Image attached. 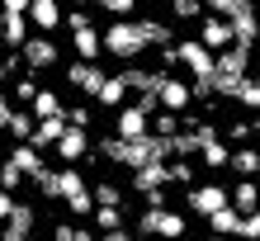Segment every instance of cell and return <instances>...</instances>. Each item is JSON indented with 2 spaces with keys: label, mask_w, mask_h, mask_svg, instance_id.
<instances>
[{
  "label": "cell",
  "mask_w": 260,
  "mask_h": 241,
  "mask_svg": "<svg viewBox=\"0 0 260 241\" xmlns=\"http://www.w3.org/2000/svg\"><path fill=\"white\" fill-rule=\"evenodd\" d=\"M199 161H204V165H213V170H222V165L232 161V147H227L222 137H208L204 147H199Z\"/></svg>",
  "instance_id": "22"
},
{
  "label": "cell",
  "mask_w": 260,
  "mask_h": 241,
  "mask_svg": "<svg viewBox=\"0 0 260 241\" xmlns=\"http://www.w3.org/2000/svg\"><path fill=\"white\" fill-rule=\"evenodd\" d=\"M52 152L62 156V165H76V161H85L90 152H95V142H90V128H67V132H62V142H57Z\"/></svg>",
  "instance_id": "10"
},
{
  "label": "cell",
  "mask_w": 260,
  "mask_h": 241,
  "mask_svg": "<svg viewBox=\"0 0 260 241\" xmlns=\"http://www.w3.org/2000/svg\"><path fill=\"white\" fill-rule=\"evenodd\" d=\"M95 227H100V232L123 227V208H95Z\"/></svg>",
  "instance_id": "30"
},
{
  "label": "cell",
  "mask_w": 260,
  "mask_h": 241,
  "mask_svg": "<svg viewBox=\"0 0 260 241\" xmlns=\"http://www.w3.org/2000/svg\"><path fill=\"white\" fill-rule=\"evenodd\" d=\"M255 5H260V0H255Z\"/></svg>",
  "instance_id": "47"
},
{
  "label": "cell",
  "mask_w": 260,
  "mask_h": 241,
  "mask_svg": "<svg viewBox=\"0 0 260 241\" xmlns=\"http://www.w3.org/2000/svg\"><path fill=\"white\" fill-rule=\"evenodd\" d=\"M241 236H246V241H260V208L241 218Z\"/></svg>",
  "instance_id": "35"
},
{
  "label": "cell",
  "mask_w": 260,
  "mask_h": 241,
  "mask_svg": "<svg viewBox=\"0 0 260 241\" xmlns=\"http://www.w3.org/2000/svg\"><path fill=\"white\" fill-rule=\"evenodd\" d=\"M34 227H38V208L19 203L10 213V222H0V241H24V236H34Z\"/></svg>",
  "instance_id": "11"
},
{
  "label": "cell",
  "mask_w": 260,
  "mask_h": 241,
  "mask_svg": "<svg viewBox=\"0 0 260 241\" xmlns=\"http://www.w3.org/2000/svg\"><path fill=\"white\" fill-rule=\"evenodd\" d=\"M67 128H71V123H67V114H57V118H38V128H34V147H57Z\"/></svg>",
  "instance_id": "17"
},
{
  "label": "cell",
  "mask_w": 260,
  "mask_h": 241,
  "mask_svg": "<svg viewBox=\"0 0 260 241\" xmlns=\"http://www.w3.org/2000/svg\"><path fill=\"white\" fill-rule=\"evenodd\" d=\"M28 114H34V118H57L67 109H62V99H57V90H38V99L28 104Z\"/></svg>",
  "instance_id": "25"
},
{
  "label": "cell",
  "mask_w": 260,
  "mask_h": 241,
  "mask_svg": "<svg viewBox=\"0 0 260 241\" xmlns=\"http://www.w3.org/2000/svg\"><path fill=\"white\" fill-rule=\"evenodd\" d=\"M227 165H232V170H237L241 180H251V175H260V152H255V147H237Z\"/></svg>",
  "instance_id": "23"
},
{
  "label": "cell",
  "mask_w": 260,
  "mask_h": 241,
  "mask_svg": "<svg viewBox=\"0 0 260 241\" xmlns=\"http://www.w3.org/2000/svg\"><path fill=\"white\" fill-rule=\"evenodd\" d=\"M28 24H34L38 33H52V28L67 24V14H62L57 0H34V5H28Z\"/></svg>",
  "instance_id": "12"
},
{
  "label": "cell",
  "mask_w": 260,
  "mask_h": 241,
  "mask_svg": "<svg viewBox=\"0 0 260 241\" xmlns=\"http://www.w3.org/2000/svg\"><path fill=\"white\" fill-rule=\"evenodd\" d=\"M199 38H204V43H208L213 52H227V48H232V43H237L232 24H227L222 14H208V19H204V28H199Z\"/></svg>",
  "instance_id": "13"
},
{
  "label": "cell",
  "mask_w": 260,
  "mask_h": 241,
  "mask_svg": "<svg viewBox=\"0 0 260 241\" xmlns=\"http://www.w3.org/2000/svg\"><path fill=\"white\" fill-rule=\"evenodd\" d=\"M34 128H38V118H34V114H28V109H14V118H10V128H5V132H10L14 142H34Z\"/></svg>",
  "instance_id": "24"
},
{
  "label": "cell",
  "mask_w": 260,
  "mask_h": 241,
  "mask_svg": "<svg viewBox=\"0 0 260 241\" xmlns=\"http://www.w3.org/2000/svg\"><path fill=\"white\" fill-rule=\"evenodd\" d=\"M24 180H28V175H24V170H19V165H14V161L5 156V170H0V185H5V189H19V185H24Z\"/></svg>",
  "instance_id": "33"
},
{
  "label": "cell",
  "mask_w": 260,
  "mask_h": 241,
  "mask_svg": "<svg viewBox=\"0 0 260 241\" xmlns=\"http://www.w3.org/2000/svg\"><path fill=\"white\" fill-rule=\"evenodd\" d=\"M28 28H34L28 14H5V10H0V43H5V48H24V43L34 38Z\"/></svg>",
  "instance_id": "16"
},
{
  "label": "cell",
  "mask_w": 260,
  "mask_h": 241,
  "mask_svg": "<svg viewBox=\"0 0 260 241\" xmlns=\"http://www.w3.org/2000/svg\"><path fill=\"white\" fill-rule=\"evenodd\" d=\"M137 232L142 236H156V241H180L189 232V222H185V213H175V208H142V218H137Z\"/></svg>",
  "instance_id": "4"
},
{
  "label": "cell",
  "mask_w": 260,
  "mask_h": 241,
  "mask_svg": "<svg viewBox=\"0 0 260 241\" xmlns=\"http://www.w3.org/2000/svg\"><path fill=\"white\" fill-rule=\"evenodd\" d=\"M52 241H100L90 227H76V222H57L52 227Z\"/></svg>",
  "instance_id": "27"
},
{
  "label": "cell",
  "mask_w": 260,
  "mask_h": 241,
  "mask_svg": "<svg viewBox=\"0 0 260 241\" xmlns=\"http://www.w3.org/2000/svg\"><path fill=\"white\" fill-rule=\"evenodd\" d=\"M208 241H222V236H208Z\"/></svg>",
  "instance_id": "46"
},
{
  "label": "cell",
  "mask_w": 260,
  "mask_h": 241,
  "mask_svg": "<svg viewBox=\"0 0 260 241\" xmlns=\"http://www.w3.org/2000/svg\"><path fill=\"white\" fill-rule=\"evenodd\" d=\"M10 161L19 165V170H24L28 180L48 175V165H43V147H34V142H14V147H10Z\"/></svg>",
  "instance_id": "15"
},
{
  "label": "cell",
  "mask_w": 260,
  "mask_h": 241,
  "mask_svg": "<svg viewBox=\"0 0 260 241\" xmlns=\"http://www.w3.org/2000/svg\"><path fill=\"white\" fill-rule=\"evenodd\" d=\"M255 132V123H227V142H246Z\"/></svg>",
  "instance_id": "37"
},
{
  "label": "cell",
  "mask_w": 260,
  "mask_h": 241,
  "mask_svg": "<svg viewBox=\"0 0 260 241\" xmlns=\"http://www.w3.org/2000/svg\"><path fill=\"white\" fill-rule=\"evenodd\" d=\"M204 0H171V14H175V19H204Z\"/></svg>",
  "instance_id": "29"
},
{
  "label": "cell",
  "mask_w": 260,
  "mask_h": 241,
  "mask_svg": "<svg viewBox=\"0 0 260 241\" xmlns=\"http://www.w3.org/2000/svg\"><path fill=\"white\" fill-rule=\"evenodd\" d=\"M175 62L189 66V76H194V99H208V95H213V71H218V52H213L204 38H185V43H175Z\"/></svg>",
  "instance_id": "1"
},
{
  "label": "cell",
  "mask_w": 260,
  "mask_h": 241,
  "mask_svg": "<svg viewBox=\"0 0 260 241\" xmlns=\"http://www.w3.org/2000/svg\"><path fill=\"white\" fill-rule=\"evenodd\" d=\"M237 104H246V109H255V114H260V76H251L246 85H241V95H237Z\"/></svg>",
  "instance_id": "31"
},
{
  "label": "cell",
  "mask_w": 260,
  "mask_h": 241,
  "mask_svg": "<svg viewBox=\"0 0 260 241\" xmlns=\"http://www.w3.org/2000/svg\"><path fill=\"white\" fill-rule=\"evenodd\" d=\"M19 52H24L19 62H24L28 71H48V66H57V43H52L48 33H34V38H28Z\"/></svg>",
  "instance_id": "8"
},
{
  "label": "cell",
  "mask_w": 260,
  "mask_h": 241,
  "mask_svg": "<svg viewBox=\"0 0 260 241\" xmlns=\"http://www.w3.org/2000/svg\"><path fill=\"white\" fill-rule=\"evenodd\" d=\"M67 123L71 128H90V123H95V109H90V104H71V109H67Z\"/></svg>",
  "instance_id": "32"
},
{
  "label": "cell",
  "mask_w": 260,
  "mask_h": 241,
  "mask_svg": "<svg viewBox=\"0 0 260 241\" xmlns=\"http://www.w3.org/2000/svg\"><path fill=\"white\" fill-rule=\"evenodd\" d=\"M38 90H43V85H34L28 76H19V81H14V99H19V104H34V99H38Z\"/></svg>",
  "instance_id": "34"
},
{
  "label": "cell",
  "mask_w": 260,
  "mask_h": 241,
  "mask_svg": "<svg viewBox=\"0 0 260 241\" xmlns=\"http://www.w3.org/2000/svg\"><path fill=\"white\" fill-rule=\"evenodd\" d=\"M151 132H156V137H180V132H185V123H180V114L156 109V118H151Z\"/></svg>",
  "instance_id": "26"
},
{
  "label": "cell",
  "mask_w": 260,
  "mask_h": 241,
  "mask_svg": "<svg viewBox=\"0 0 260 241\" xmlns=\"http://www.w3.org/2000/svg\"><path fill=\"white\" fill-rule=\"evenodd\" d=\"M10 81V62H0V85H5Z\"/></svg>",
  "instance_id": "42"
},
{
  "label": "cell",
  "mask_w": 260,
  "mask_h": 241,
  "mask_svg": "<svg viewBox=\"0 0 260 241\" xmlns=\"http://www.w3.org/2000/svg\"><path fill=\"white\" fill-rule=\"evenodd\" d=\"M19 208V199H14V189H5L0 185V222H10V213Z\"/></svg>",
  "instance_id": "36"
},
{
  "label": "cell",
  "mask_w": 260,
  "mask_h": 241,
  "mask_svg": "<svg viewBox=\"0 0 260 241\" xmlns=\"http://www.w3.org/2000/svg\"><path fill=\"white\" fill-rule=\"evenodd\" d=\"M95 104H104V109H123V104H128V81L123 76H109V81H104V90H100V95H95Z\"/></svg>",
  "instance_id": "20"
},
{
  "label": "cell",
  "mask_w": 260,
  "mask_h": 241,
  "mask_svg": "<svg viewBox=\"0 0 260 241\" xmlns=\"http://www.w3.org/2000/svg\"><path fill=\"white\" fill-rule=\"evenodd\" d=\"M232 208L237 213H255L260 208V180H237L232 185Z\"/></svg>",
  "instance_id": "19"
},
{
  "label": "cell",
  "mask_w": 260,
  "mask_h": 241,
  "mask_svg": "<svg viewBox=\"0 0 260 241\" xmlns=\"http://www.w3.org/2000/svg\"><path fill=\"white\" fill-rule=\"evenodd\" d=\"M185 203H189V213H194V218H204V222H208L218 208L232 203V194H227L222 185H189V189H185Z\"/></svg>",
  "instance_id": "5"
},
{
  "label": "cell",
  "mask_w": 260,
  "mask_h": 241,
  "mask_svg": "<svg viewBox=\"0 0 260 241\" xmlns=\"http://www.w3.org/2000/svg\"><path fill=\"white\" fill-rule=\"evenodd\" d=\"M24 241H38V236H24Z\"/></svg>",
  "instance_id": "45"
},
{
  "label": "cell",
  "mask_w": 260,
  "mask_h": 241,
  "mask_svg": "<svg viewBox=\"0 0 260 241\" xmlns=\"http://www.w3.org/2000/svg\"><path fill=\"white\" fill-rule=\"evenodd\" d=\"M246 71H251V48L232 43L227 52H218V71H213V95H222V99H237V95H241V85L251 81Z\"/></svg>",
  "instance_id": "2"
},
{
  "label": "cell",
  "mask_w": 260,
  "mask_h": 241,
  "mask_svg": "<svg viewBox=\"0 0 260 241\" xmlns=\"http://www.w3.org/2000/svg\"><path fill=\"white\" fill-rule=\"evenodd\" d=\"M85 24H90L85 10H71V14H67V28H85Z\"/></svg>",
  "instance_id": "40"
},
{
  "label": "cell",
  "mask_w": 260,
  "mask_h": 241,
  "mask_svg": "<svg viewBox=\"0 0 260 241\" xmlns=\"http://www.w3.org/2000/svg\"><path fill=\"white\" fill-rule=\"evenodd\" d=\"M71 43H76V57H81V62H100V57H104V33L95 24L71 28Z\"/></svg>",
  "instance_id": "14"
},
{
  "label": "cell",
  "mask_w": 260,
  "mask_h": 241,
  "mask_svg": "<svg viewBox=\"0 0 260 241\" xmlns=\"http://www.w3.org/2000/svg\"><path fill=\"white\" fill-rule=\"evenodd\" d=\"M255 137H260V114H255Z\"/></svg>",
  "instance_id": "43"
},
{
  "label": "cell",
  "mask_w": 260,
  "mask_h": 241,
  "mask_svg": "<svg viewBox=\"0 0 260 241\" xmlns=\"http://www.w3.org/2000/svg\"><path fill=\"white\" fill-rule=\"evenodd\" d=\"M95 203L100 208H123V189H114L109 180H100V185H95Z\"/></svg>",
  "instance_id": "28"
},
{
  "label": "cell",
  "mask_w": 260,
  "mask_h": 241,
  "mask_svg": "<svg viewBox=\"0 0 260 241\" xmlns=\"http://www.w3.org/2000/svg\"><path fill=\"white\" fill-rule=\"evenodd\" d=\"M100 241H137V236L123 232V227H114V232H100Z\"/></svg>",
  "instance_id": "41"
},
{
  "label": "cell",
  "mask_w": 260,
  "mask_h": 241,
  "mask_svg": "<svg viewBox=\"0 0 260 241\" xmlns=\"http://www.w3.org/2000/svg\"><path fill=\"white\" fill-rule=\"evenodd\" d=\"M147 48H151V43H147V33H142L137 19H114L109 28H104V52L118 57V62H137Z\"/></svg>",
  "instance_id": "3"
},
{
  "label": "cell",
  "mask_w": 260,
  "mask_h": 241,
  "mask_svg": "<svg viewBox=\"0 0 260 241\" xmlns=\"http://www.w3.org/2000/svg\"><path fill=\"white\" fill-rule=\"evenodd\" d=\"M114 132H118V137H147V132H151V109L123 104V109L114 114Z\"/></svg>",
  "instance_id": "7"
},
{
  "label": "cell",
  "mask_w": 260,
  "mask_h": 241,
  "mask_svg": "<svg viewBox=\"0 0 260 241\" xmlns=\"http://www.w3.org/2000/svg\"><path fill=\"white\" fill-rule=\"evenodd\" d=\"M204 5H208V14H222L227 24L241 19V14H255V10H260L255 0H204Z\"/></svg>",
  "instance_id": "21"
},
{
  "label": "cell",
  "mask_w": 260,
  "mask_h": 241,
  "mask_svg": "<svg viewBox=\"0 0 260 241\" xmlns=\"http://www.w3.org/2000/svg\"><path fill=\"white\" fill-rule=\"evenodd\" d=\"M241 218H246V213H237V208L227 203V208H218V213L208 218V232L213 236H241Z\"/></svg>",
  "instance_id": "18"
},
{
  "label": "cell",
  "mask_w": 260,
  "mask_h": 241,
  "mask_svg": "<svg viewBox=\"0 0 260 241\" xmlns=\"http://www.w3.org/2000/svg\"><path fill=\"white\" fill-rule=\"evenodd\" d=\"M28 5H34V0H0V10H5V14H28Z\"/></svg>",
  "instance_id": "39"
},
{
  "label": "cell",
  "mask_w": 260,
  "mask_h": 241,
  "mask_svg": "<svg viewBox=\"0 0 260 241\" xmlns=\"http://www.w3.org/2000/svg\"><path fill=\"white\" fill-rule=\"evenodd\" d=\"M10 118H14V104L5 99V90H0V132H5V128H10Z\"/></svg>",
  "instance_id": "38"
},
{
  "label": "cell",
  "mask_w": 260,
  "mask_h": 241,
  "mask_svg": "<svg viewBox=\"0 0 260 241\" xmlns=\"http://www.w3.org/2000/svg\"><path fill=\"white\" fill-rule=\"evenodd\" d=\"M0 170H5V156H0Z\"/></svg>",
  "instance_id": "44"
},
{
  "label": "cell",
  "mask_w": 260,
  "mask_h": 241,
  "mask_svg": "<svg viewBox=\"0 0 260 241\" xmlns=\"http://www.w3.org/2000/svg\"><path fill=\"white\" fill-rule=\"evenodd\" d=\"M156 99H161V109H171V114H185L189 104H194V85H189V81H180V76H161Z\"/></svg>",
  "instance_id": "9"
},
{
  "label": "cell",
  "mask_w": 260,
  "mask_h": 241,
  "mask_svg": "<svg viewBox=\"0 0 260 241\" xmlns=\"http://www.w3.org/2000/svg\"><path fill=\"white\" fill-rule=\"evenodd\" d=\"M104 81H109V76L100 71V62H81V57H76V62L67 66V85H71V90H81V95H90V99L104 90Z\"/></svg>",
  "instance_id": "6"
}]
</instances>
